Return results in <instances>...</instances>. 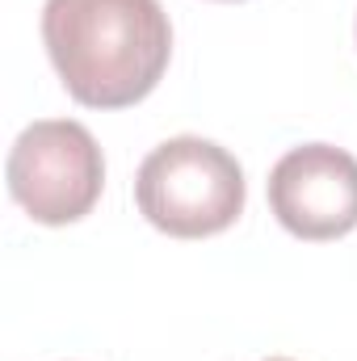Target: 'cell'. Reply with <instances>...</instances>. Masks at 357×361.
Segmentation results:
<instances>
[{
  "instance_id": "cell-5",
  "label": "cell",
  "mask_w": 357,
  "mask_h": 361,
  "mask_svg": "<svg viewBox=\"0 0 357 361\" xmlns=\"http://www.w3.org/2000/svg\"><path fill=\"white\" fill-rule=\"evenodd\" d=\"M269 361H290V357H269Z\"/></svg>"
},
{
  "instance_id": "cell-2",
  "label": "cell",
  "mask_w": 357,
  "mask_h": 361,
  "mask_svg": "<svg viewBox=\"0 0 357 361\" xmlns=\"http://www.w3.org/2000/svg\"><path fill=\"white\" fill-rule=\"evenodd\" d=\"M139 214L173 235V240H206L227 231L248 202V185L240 160L214 139L177 135L147 152L135 173Z\"/></svg>"
},
{
  "instance_id": "cell-3",
  "label": "cell",
  "mask_w": 357,
  "mask_h": 361,
  "mask_svg": "<svg viewBox=\"0 0 357 361\" xmlns=\"http://www.w3.org/2000/svg\"><path fill=\"white\" fill-rule=\"evenodd\" d=\"M13 202L42 227L80 223L105 189V156L85 122H30L4 164Z\"/></svg>"
},
{
  "instance_id": "cell-1",
  "label": "cell",
  "mask_w": 357,
  "mask_h": 361,
  "mask_svg": "<svg viewBox=\"0 0 357 361\" xmlns=\"http://www.w3.org/2000/svg\"><path fill=\"white\" fill-rule=\"evenodd\" d=\"M42 42L68 97L89 109L139 105L173 59L160 0H47Z\"/></svg>"
},
{
  "instance_id": "cell-4",
  "label": "cell",
  "mask_w": 357,
  "mask_h": 361,
  "mask_svg": "<svg viewBox=\"0 0 357 361\" xmlns=\"http://www.w3.org/2000/svg\"><path fill=\"white\" fill-rule=\"evenodd\" d=\"M269 210L311 244L349 235L357 227V160L332 143L290 147L269 173Z\"/></svg>"
}]
</instances>
